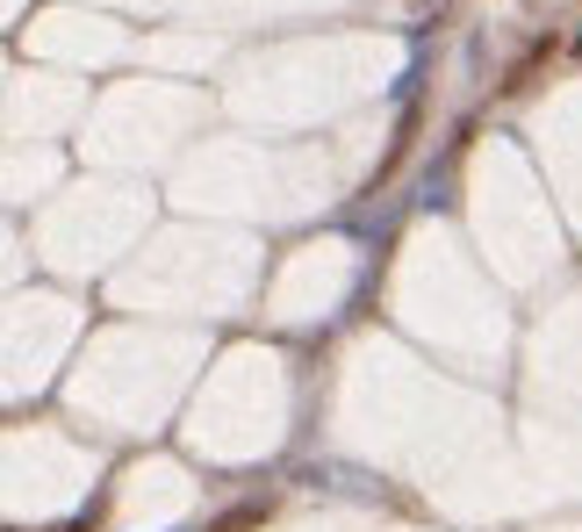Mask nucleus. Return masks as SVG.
I'll use <instances>...</instances> for the list:
<instances>
[{"instance_id":"obj_1","label":"nucleus","mask_w":582,"mask_h":532,"mask_svg":"<svg viewBox=\"0 0 582 532\" xmlns=\"http://www.w3.org/2000/svg\"><path fill=\"white\" fill-rule=\"evenodd\" d=\"M259 519H267V504H238V511H223V519L209 525V532H252Z\"/></svg>"},{"instance_id":"obj_2","label":"nucleus","mask_w":582,"mask_h":532,"mask_svg":"<svg viewBox=\"0 0 582 532\" xmlns=\"http://www.w3.org/2000/svg\"><path fill=\"white\" fill-rule=\"evenodd\" d=\"M575 51H582V37H575Z\"/></svg>"}]
</instances>
